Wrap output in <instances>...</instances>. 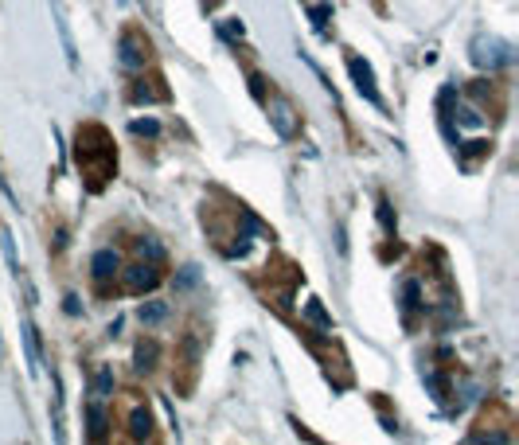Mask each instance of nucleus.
I'll list each match as a JSON object with an SVG mask.
<instances>
[{"label":"nucleus","instance_id":"nucleus-20","mask_svg":"<svg viewBox=\"0 0 519 445\" xmlns=\"http://www.w3.org/2000/svg\"><path fill=\"white\" fill-rule=\"evenodd\" d=\"M460 126L477 129V126H484V118H480V114H477V109H472V106H465V109H460Z\"/></svg>","mask_w":519,"mask_h":445},{"label":"nucleus","instance_id":"nucleus-25","mask_svg":"<svg viewBox=\"0 0 519 445\" xmlns=\"http://www.w3.org/2000/svg\"><path fill=\"white\" fill-rule=\"evenodd\" d=\"M0 360H4V340H0Z\"/></svg>","mask_w":519,"mask_h":445},{"label":"nucleus","instance_id":"nucleus-26","mask_svg":"<svg viewBox=\"0 0 519 445\" xmlns=\"http://www.w3.org/2000/svg\"><path fill=\"white\" fill-rule=\"evenodd\" d=\"M121 4H129V0H121Z\"/></svg>","mask_w":519,"mask_h":445},{"label":"nucleus","instance_id":"nucleus-11","mask_svg":"<svg viewBox=\"0 0 519 445\" xmlns=\"http://www.w3.org/2000/svg\"><path fill=\"white\" fill-rule=\"evenodd\" d=\"M157 355H160L157 340H141V344H137V352H133L137 371H152V367H157Z\"/></svg>","mask_w":519,"mask_h":445},{"label":"nucleus","instance_id":"nucleus-8","mask_svg":"<svg viewBox=\"0 0 519 445\" xmlns=\"http://www.w3.org/2000/svg\"><path fill=\"white\" fill-rule=\"evenodd\" d=\"M24 348H28V367H32V375H39L43 355H39V336H35V324H32V320H24Z\"/></svg>","mask_w":519,"mask_h":445},{"label":"nucleus","instance_id":"nucleus-4","mask_svg":"<svg viewBox=\"0 0 519 445\" xmlns=\"http://www.w3.org/2000/svg\"><path fill=\"white\" fill-rule=\"evenodd\" d=\"M160 286V269L152 262H137V266L126 269V289L129 293H145V289H157Z\"/></svg>","mask_w":519,"mask_h":445},{"label":"nucleus","instance_id":"nucleus-15","mask_svg":"<svg viewBox=\"0 0 519 445\" xmlns=\"http://www.w3.org/2000/svg\"><path fill=\"white\" fill-rule=\"evenodd\" d=\"M309 16H312V28H317V32H324V28H328V16H332V4H312Z\"/></svg>","mask_w":519,"mask_h":445},{"label":"nucleus","instance_id":"nucleus-7","mask_svg":"<svg viewBox=\"0 0 519 445\" xmlns=\"http://www.w3.org/2000/svg\"><path fill=\"white\" fill-rule=\"evenodd\" d=\"M90 395L98 398V403H106V398L114 395V367H109V363H102V367L94 371V379H90Z\"/></svg>","mask_w":519,"mask_h":445},{"label":"nucleus","instance_id":"nucleus-14","mask_svg":"<svg viewBox=\"0 0 519 445\" xmlns=\"http://www.w3.org/2000/svg\"><path fill=\"white\" fill-rule=\"evenodd\" d=\"M305 317H309L317 328H324V332H332V317L324 312V305H320V301H309V305H305Z\"/></svg>","mask_w":519,"mask_h":445},{"label":"nucleus","instance_id":"nucleus-13","mask_svg":"<svg viewBox=\"0 0 519 445\" xmlns=\"http://www.w3.org/2000/svg\"><path fill=\"white\" fill-rule=\"evenodd\" d=\"M168 317V301H149L141 305V324H160Z\"/></svg>","mask_w":519,"mask_h":445},{"label":"nucleus","instance_id":"nucleus-2","mask_svg":"<svg viewBox=\"0 0 519 445\" xmlns=\"http://www.w3.org/2000/svg\"><path fill=\"white\" fill-rule=\"evenodd\" d=\"M348 71H352V83H355V90H360V98H367L371 106H383V94H379V86H375L371 63L360 59V55H352V59H348Z\"/></svg>","mask_w":519,"mask_h":445},{"label":"nucleus","instance_id":"nucleus-24","mask_svg":"<svg viewBox=\"0 0 519 445\" xmlns=\"http://www.w3.org/2000/svg\"><path fill=\"white\" fill-rule=\"evenodd\" d=\"M67 312H71V317H78V312H83V309H78V297L75 293L67 297Z\"/></svg>","mask_w":519,"mask_h":445},{"label":"nucleus","instance_id":"nucleus-22","mask_svg":"<svg viewBox=\"0 0 519 445\" xmlns=\"http://www.w3.org/2000/svg\"><path fill=\"white\" fill-rule=\"evenodd\" d=\"M262 83H266L262 75H250V90H254V98H266V86H262Z\"/></svg>","mask_w":519,"mask_h":445},{"label":"nucleus","instance_id":"nucleus-19","mask_svg":"<svg viewBox=\"0 0 519 445\" xmlns=\"http://www.w3.org/2000/svg\"><path fill=\"white\" fill-rule=\"evenodd\" d=\"M195 281H200V269H195V266H184V274L176 277V289H188V286H195Z\"/></svg>","mask_w":519,"mask_h":445},{"label":"nucleus","instance_id":"nucleus-9","mask_svg":"<svg viewBox=\"0 0 519 445\" xmlns=\"http://www.w3.org/2000/svg\"><path fill=\"white\" fill-rule=\"evenodd\" d=\"M86 422H90V437H94V441H102V437H106L109 418H106V406H102L98 398H94V403L86 406Z\"/></svg>","mask_w":519,"mask_h":445},{"label":"nucleus","instance_id":"nucleus-21","mask_svg":"<svg viewBox=\"0 0 519 445\" xmlns=\"http://www.w3.org/2000/svg\"><path fill=\"white\" fill-rule=\"evenodd\" d=\"M133 98H137V102H157L160 94H157V90H149V86L141 83V86H133Z\"/></svg>","mask_w":519,"mask_h":445},{"label":"nucleus","instance_id":"nucleus-10","mask_svg":"<svg viewBox=\"0 0 519 445\" xmlns=\"http://www.w3.org/2000/svg\"><path fill=\"white\" fill-rule=\"evenodd\" d=\"M129 434H133L137 441H145V437H152V414L145 410V406H137V410L129 414Z\"/></svg>","mask_w":519,"mask_h":445},{"label":"nucleus","instance_id":"nucleus-5","mask_svg":"<svg viewBox=\"0 0 519 445\" xmlns=\"http://www.w3.org/2000/svg\"><path fill=\"white\" fill-rule=\"evenodd\" d=\"M269 126L277 129V137H293L297 133V114H293V106H289L285 98L269 102Z\"/></svg>","mask_w":519,"mask_h":445},{"label":"nucleus","instance_id":"nucleus-16","mask_svg":"<svg viewBox=\"0 0 519 445\" xmlns=\"http://www.w3.org/2000/svg\"><path fill=\"white\" fill-rule=\"evenodd\" d=\"M402 297H406V309H418V305H422V286L414 281V277L402 286Z\"/></svg>","mask_w":519,"mask_h":445},{"label":"nucleus","instance_id":"nucleus-3","mask_svg":"<svg viewBox=\"0 0 519 445\" xmlns=\"http://www.w3.org/2000/svg\"><path fill=\"white\" fill-rule=\"evenodd\" d=\"M145 59H149V43H145L137 32H126L118 39V63L126 71H145Z\"/></svg>","mask_w":519,"mask_h":445},{"label":"nucleus","instance_id":"nucleus-6","mask_svg":"<svg viewBox=\"0 0 519 445\" xmlns=\"http://www.w3.org/2000/svg\"><path fill=\"white\" fill-rule=\"evenodd\" d=\"M118 266H121L118 250H98V254L90 258V274L98 277V281H106V277H114V274H118Z\"/></svg>","mask_w":519,"mask_h":445},{"label":"nucleus","instance_id":"nucleus-12","mask_svg":"<svg viewBox=\"0 0 519 445\" xmlns=\"http://www.w3.org/2000/svg\"><path fill=\"white\" fill-rule=\"evenodd\" d=\"M51 12H55V28H59V35H63V51H67V63L75 67V63H78V51H75V39H71L67 20H63V12H59V4H55V0H51Z\"/></svg>","mask_w":519,"mask_h":445},{"label":"nucleus","instance_id":"nucleus-1","mask_svg":"<svg viewBox=\"0 0 519 445\" xmlns=\"http://www.w3.org/2000/svg\"><path fill=\"white\" fill-rule=\"evenodd\" d=\"M472 63L496 71V67H503V63H511V47L500 39H492V35H477V39H472Z\"/></svg>","mask_w":519,"mask_h":445},{"label":"nucleus","instance_id":"nucleus-18","mask_svg":"<svg viewBox=\"0 0 519 445\" xmlns=\"http://www.w3.org/2000/svg\"><path fill=\"white\" fill-rule=\"evenodd\" d=\"M137 250H141V258H152V262L164 254V250H160V243H152V238H141V243H137Z\"/></svg>","mask_w":519,"mask_h":445},{"label":"nucleus","instance_id":"nucleus-23","mask_svg":"<svg viewBox=\"0 0 519 445\" xmlns=\"http://www.w3.org/2000/svg\"><path fill=\"white\" fill-rule=\"evenodd\" d=\"M379 219H383L386 231H394V219H391V207H386V203H379Z\"/></svg>","mask_w":519,"mask_h":445},{"label":"nucleus","instance_id":"nucleus-17","mask_svg":"<svg viewBox=\"0 0 519 445\" xmlns=\"http://www.w3.org/2000/svg\"><path fill=\"white\" fill-rule=\"evenodd\" d=\"M129 129H133L137 137H157V133H160V126H157V121H152V118H137V121H133V126H129Z\"/></svg>","mask_w":519,"mask_h":445}]
</instances>
